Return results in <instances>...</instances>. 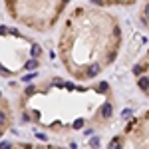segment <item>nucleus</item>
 <instances>
[{"instance_id":"obj_9","label":"nucleus","mask_w":149,"mask_h":149,"mask_svg":"<svg viewBox=\"0 0 149 149\" xmlns=\"http://www.w3.org/2000/svg\"><path fill=\"white\" fill-rule=\"evenodd\" d=\"M139 22H141V26H143L145 30H149V0L143 2V6H141V10H139Z\"/></svg>"},{"instance_id":"obj_8","label":"nucleus","mask_w":149,"mask_h":149,"mask_svg":"<svg viewBox=\"0 0 149 149\" xmlns=\"http://www.w3.org/2000/svg\"><path fill=\"white\" fill-rule=\"evenodd\" d=\"M10 149H76V145L72 147H62V145H36V143H14Z\"/></svg>"},{"instance_id":"obj_7","label":"nucleus","mask_w":149,"mask_h":149,"mask_svg":"<svg viewBox=\"0 0 149 149\" xmlns=\"http://www.w3.org/2000/svg\"><path fill=\"white\" fill-rule=\"evenodd\" d=\"M93 6H100V8H113V6H133L137 0H90Z\"/></svg>"},{"instance_id":"obj_2","label":"nucleus","mask_w":149,"mask_h":149,"mask_svg":"<svg viewBox=\"0 0 149 149\" xmlns=\"http://www.w3.org/2000/svg\"><path fill=\"white\" fill-rule=\"evenodd\" d=\"M123 44L119 18L100 6H76L58 38V56L72 80L86 84L113 64Z\"/></svg>"},{"instance_id":"obj_5","label":"nucleus","mask_w":149,"mask_h":149,"mask_svg":"<svg viewBox=\"0 0 149 149\" xmlns=\"http://www.w3.org/2000/svg\"><path fill=\"white\" fill-rule=\"evenodd\" d=\"M131 74L135 76L137 88L145 93V97H149V50L139 58V62L133 66Z\"/></svg>"},{"instance_id":"obj_1","label":"nucleus","mask_w":149,"mask_h":149,"mask_svg":"<svg viewBox=\"0 0 149 149\" xmlns=\"http://www.w3.org/2000/svg\"><path fill=\"white\" fill-rule=\"evenodd\" d=\"M24 123L66 135L84 127H107L115 113V95L107 81L78 86L62 78L28 84L18 97Z\"/></svg>"},{"instance_id":"obj_3","label":"nucleus","mask_w":149,"mask_h":149,"mask_svg":"<svg viewBox=\"0 0 149 149\" xmlns=\"http://www.w3.org/2000/svg\"><path fill=\"white\" fill-rule=\"evenodd\" d=\"M44 50L32 36L0 24V78H22L42 66Z\"/></svg>"},{"instance_id":"obj_4","label":"nucleus","mask_w":149,"mask_h":149,"mask_svg":"<svg viewBox=\"0 0 149 149\" xmlns=\"http://www.w3.org/2000/svg\"><path fill=\"white\" fill-rule=\"evenodd\" d=\"M70 0H4L6 14L34 32H52L66 12Z\"/></svg>"},{"instance_id":"obj_6","label":"nucleus","mask_w":149,"mask_h":149,"mask_svg":"<svg viewBox=\"0 0 149 149\" xmlns=\"http://www.w3.org/2000/svg\"><path fill=\"white\" fill-rule=\"evenodd\" d=\"M12 123H14V109H12L10 102L2 95V90H0V127L8 131Z\"/></svg>"},{"instance_id":"obj_10","label":"nucleus","mask_w":149,"mask_h":149,"mask_svg":"<svg viewBox=\"0 0 149 149\" xmlns=\"http://www.w3.org/2000/svg\"><path fill=\"white\" fill-rule=\"evenodd\" d=\"M90 147H92V149H100V137H92V141H90Z\"/></svg>"}]
</instances>
